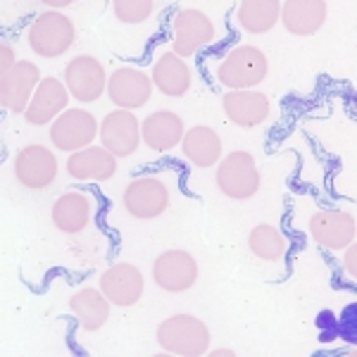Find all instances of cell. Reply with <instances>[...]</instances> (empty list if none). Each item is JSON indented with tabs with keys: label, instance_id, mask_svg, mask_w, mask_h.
<instances>
[{
	"label": "cell",
	"instance_id": "6",
	"mask_svg": "<svg viewBox=\"0 0 357 357\" xmlns=\"http://www.w3.org/2000/svg\"><path fill=\"white\" fill-rule=\"evenodd\" d=\"M169 188L162 178L158 176H136L126 183L122 193V205L126 215L134 220H158L169 210Z\"/></svg>",
	"mask_w": 357,
	"mask_h": 357
},
{
	"label": "cell",
	"instance_id": "26",
	"mask_svg": "<svg viewBox=\"0 0 357 357\" xmlns=\"http://www.w3.org/2000/svg\"><path fill=\"white\" fill-rule=\"evenodd\" d=\"M248 248L257 260L279 262L289 250V241L274 224H257L248 234Z\"/></svg>",
	"mask_w": 357,
	"mask_h": 357
},
{
	"label": "cell",
	"instance_id": "24",
	"mask_svg": "<svg viewBox=\"0 0 357 357\" xmlns=\"http://www.w3.org/2000/svg\"><path fill=\"white\" fill-rule=\"evenodd\" d=\"M281 0H238L236 8V24L245 33L262 36L279 24Z\"/></svg>",
	"mask_w": 357,
	"mask_h": 357
},
{
	"label": "cell",
	"instance_id": "9",
	"mask_svg": "<svg viewBox=\"0 0 357 357\" xmlns=\"http://www.w3.org/2000/svg\"><path fill=\"white\" fill-rule=\"evenodd\" d=\"M15 178L29 191H43L53 186L57 172H60V160L48 146L31 143V146L20 148L15 155Z\"/></svg>",
	"mask_w": 357,
	"mask_h": 357
},
{
	"label": "cell",
	"instance_id": "16",
	"mask_svg": "<svg viewBox=\"0 0 357 357\" xmlns=\"http://www.w3.org/2000/svg\"><path fill=\"white\" fill-rule=\"evenodd\" d=\"M222 110L227 119L241 129H255L272 114V102L267 93L257 89H236L222 96Z\"/></svg>",
	"mask_w": 357,
	"mask_h": 357
},
{
	"label": "cell",
	"instance_id": "20",
	"mask_svg": "<svg viewBox=\"0 0 357 357\" xmlns=\"http://www.w3.org/2000/svg\"><path fill=\"white\" fill-rule=\"evenodd\" d=\"M153 89L167 98H181L191 91L193 86V72L183 57H178L174 50H165L158 55L151 69Z\"/></svg>",
	"mask_w": 357,
	"mask_h": 357
},
{
	"label": "cell",
	"instance_id": "12",
	"mask_svg": "<svg viewBox=\"0 0 357 357\" xmlns=\"http://www.w3.org/2000/svg\"><path fill=\"white\" fill-rule=\"evenodd\" d=\"M98 289L107 298V303L114 307H134L143 298L146 289V279H143L141 269L131 262H117L107 267L100 274Z\"/></svg>",
	"mask_w": 357,
	"mask_h": 357
},
{
	"label": "cell",
	"instance_id": "5",
	"mask_svg": "<svg viewBox=\"0 0 357 357\" xmlns=\"http://www.w3.org/2000/svg\"><path fill=\"white\" fill-rule=\"evenodd\" d=\"M215 38L217 26L203 10L183 8L172 17V50L183 60L215 43Z\"/></svg>",
	"mask_w": 357,
	"mask_h": 357
},
{
	"label": "cell",
	"instance_id": "15",
	"mask_svg": "<svg viewBox=\"0 0 357 357\" xmlns=\"http://www.w3.org/2000/svg\"><path fill=\"white\" fill-rule=\"evenodd\" d=\"M41 79V69H38L36 62L17 60L0 77V107H5L13 114H22Z\"/></svg>",
	"mask_w": 357,
	"mask_h": 357
},
{
	"label": "cell",
	"instance_id": "29",
	"mask_svg": "<svg viewBox=\"0 0 357 357\" xmlns=\"http://www.w3.org/2000/svg\"><path fill=\"white\" fill-rule=\"evenodd\" d=\"M15 62H17L15 48L8 41H3V38H0V77H3V74L8 72V69L13 67Z\"/></svg>",
	"mask_w": 357,
	"mask_h": 357
},
{
	"label": "cell",
	"instance_id": "4",
	"mask_svg": "<svg viewBox=\"0 0 357 357\" xmlns=\"http://www.w3.org/2000/svg\"><path fill=\"white\" fill-rule=\"evenodd\" d=\"M269 72V60L257 45H236L217 67V82L224 89H257Z\"/></svg>",
	"mask_w": 357,
	"mask_h": 357
},
{
	"label": "cell",
	"instance_id": "23",
	"mask_svg": "<svg viewBox=\"0 0 357 357\" xmlns=\"http://www.w3.org/2000/svg\"><path fill=\"white\" fill-rule=\"evenodd\" d=\"M91 215H93V200L82 191L62 193L53 203V210H50L53 227L60 234H67V236L82 234L84 229L89 227Z\"/></svg>",
	"mask_w": 357,
	"mask_h": 357
},
{
	"label": "cell",
	"instance_id": "3",
	"mask_svg": "<svg viewBox=\"0 0 357 357\" xmlns=\"http://www.w3.org/2000/svg\"><path fill=\"white\" fill-rule=\"evenodd\" d=\"M215 167V183L222 195L243 203V200H250L260 193L262 174L257 169L255 158L248 151L227 153Z\"/></svg>",
	"mask_w": 357,
	"mask_h": 357
},
{
	"label": "cell",
	"instance_id": "30",
	"mask_svg": "<svg viewBox=\"0 0 357 357\" xmlns=\"http://www.w3.org/2000/svg\"><path fill=\"white\" fill-rule=\"evenodd\" d=\"M41 5H45L48 10H65L69 5H74L77 0H38Z\"/></svg>",
	"mask_w": 357,
	"mask_h": 357
},
{
	"label": "cell",
	"instance_id": "18",
	"mask_svg": "<svg viewBox=\"0 0 357 357\" xmlns=\"http://www.w3.org/2000/svg\"><path fill=\"white\" fill-rule=\"evenodd\" d=\"M65 172L74 181H110L117 174V158L102 146H86L67 153Z\"/></svg>",
	"mask_w": 357,
	"mask_h": 357
},
{
	"label": "cell",
	"instance_id": "1",
	"mask_svg": "<svg viewBox=\"0 0 357 357\" xmlns=\"http://www.w3.org/2000/svg\"><path fill=\"white\" fill-rule=\"evenodd\" d=\"M158 345L167 355L176 357H203L210 350L212 333L207 324L195 314H172L158 324L155 331Z\"/></svg>",
	"mask_w": 357,
	"mask_h": 357
},
{
	"label": "cell",
	"instance_id": "8",
	"mask_svg": "<svg viewBox=\"0 0 357 357\" xmlns=\"http://www.w3.org/2000/svg\"><path fill=\"white\" fill-rule=\"evenodd\" d=\"M62 84H65L69 98L84 102L100 100L107 86V72L102 62L93 55H77L65 65L62 72Z\"/></svg>",
	"mask_w": 357,
	"mask_h": 357
},
{
	"label": "cell",
	"instance_id": "10",
	"mask_svg": "<svg viewBox=\"0 0 357 357\" xmlns=\"http://www.w3.org/2000/svg\"><path fill=\"white\" fill-rule=\"evenodd\" d=\"M200 267L198 260L188 250L172 248L155 257L153 262V281L158 289L167 293H186L198 281Z\"/></svg>",
	"mask_w": 357,
	"mask_h": 357
},
{
	"label": "cell",
	"instance_id": "7",
	"mask_svg": "<svg viewBox=\"0 0 357 357\" xmlns=\"http://www.w3.org/2000/svg\"><path fill=\"white\" fill-rule=\"evenodd\" d=\"M50 126V143L60 153H74L98 138V119L84 107H65Z\"/></svg>",
	"mask_w": 357,
	"mask_h": 357
},
{
	"label": "cell",
	"instance_id": "31",
	"mask_svg": "<svg viewBox=\"0 0 357 357\" xmlns=\"http://www.w3.org/2000/svg\"><path fill=\"white\" fill-rule=\"evenodd\" d=\"M207 353H210V355H217V357H234L236 353H234V350H229V348H217V350H207Z\"/></svg>",
	"mask_w": 357,
	"mask_h": 357
},
{
	"label": "cell",
	"instance_id": "22",
	"mask_svg": "<svg viewBox=\"0 0 357 357\" xmlns=\"http://www.w3.org/2000/svg\"><path fill=\"white\" fill-rule=\"evenodd\" d=\"M183 119L172 110H158L141 122V141L155 153H169L183 138Z\"/></svg>",
	"mask_w": 357,
	"mask_h": 357
},
{
	"label": "cell",
	"instance_id": "19",
	"mask_svg": "<svg viewBox=\"0 0 357 357\" xmlns=\"http://www.w3.org/2000/svg\"><path fill=\"white\" fill-rule=\"evenodd\" d=\"M329 8L326 0H281L279 22L293 36H314L326 24Z\"/></svg>",
	"mask_w": 357,
	"mask_h": 357
},
{
	"label": "cell",
	"instance_id": "21",
	"mask_svg": "<svg viewBox=\"0 0 357 357\" xmlns=\"http://www.w3.org/2000/svg\"><path fill=\"white\" fill-rule=\"evenodd\" d=\"M178 146H181L183 158L193 167H198V169L215 167L222 160L224 153L222 136L217 134V129H212L207 124H195L191 129L183 131V138Z\"/></svg>",
	"mask_w": 357,
	"mask_h": 357
},
{
	"label": "cell",
	"instance_id": "28",
	"mask_svg": "<svg viewBox=\"0 0 357 357\" xmlns=\"http://www.w3.org/2000/svg\"><path fill=\"white\" fill-rule=\"evenodd\" d=\"M345 257H343V272L350 281H357V243H348L343 248Z\"/></svg>",
	"mask_w": 357,
	"mask_h": 357
},
{
	"label": "cell",
	"instance_id": "2",
	"mask_svg": "<svg viewBox=\"0 0 357 357\" xmlns=\"http://www.w3.org/2000/svg\"><path fill=\"white\" fill-rule=\"evenodd\" d=\"M74 41H77V26L62 10H45L26 29L29 48L43 60H55L69 53Z\"/></svg>",
	"mask_w": 357,
	"mask_h": 357
},
{
	"label": "cell",
	"instance_id": "14",
	"mask_svg": "<svg viewBox=\"0 0 357 357\" xmlns=\"http://www.w3.org/2000/svg\"><path fill=\"white\" fill-rule=\"evenodd\" d=\"M307 231L317 245L338 252L355 241L357 222L345 210H317L307 222Z\"/></svg>",
	"mask_w": 357,
	"mask_h": 357
},
{
	"label": "cell",
	"instance_id": "11",
	"mask_svg": "<svg viewBox=\"0 0 357 357\" xmlns=\"http://www.w3.org/2000/svg\"><path fill=\"white\" fill-rule=\"evenodd\" d=\"M98 138L105 151H110L114 158H129L141 146V122L134 110H117L107 112L105 119L98 124Z\"/></svg>",
	"mask_w": 357,
	"mask_h": 357
},
{
	"label": "cell",
	"instance_id": "27",
	"mask_svg": "<svg viewBox=\"0 0 357 357\" xmlns=\"http://www.w3.org/2000/svg\"><path fill=\"white\" fill-rule=\"evenodd\" d=\"M155 0H112V13L122 24L136 26L151 20Z\"/></svg>",
	"mask_w": 357,
	"mask_h": 357
},
{
	"label": "cell",
	"instance_id": "13",
	"mask_svg": "<svg viewBox=\"0 0 357 357\" xmlns=\"http://www.w3.org/2000/svg\"><path fill=\"white\" fill-rule=\"evenodd\" d=\"M107 98L122 110H138L153 98L151 74L138 67H119L107 77Z\"/></svg>",
	"mask_w": 357,
	"mask_h": 357
},
{
	"label": "cell",
	"instance_id": "17",
	"mask_svg": "<svg viewBox=\"0 0 357 357\" xmlns=\"http://www.w3.org/2000/svg\"><path fill=\"white\" fill-rule=\"evenodd\" d=\"M65 107H69V93L57 77H43L24 107V119L31 126H48Z\"/></svg>",
	"mask_w": 357,
	"mask_h": 357
},
{
	"label": "cell",
	"instance_id": "25",
	"mask_svg": "<svg viewBox=\"0 0 357 357\" xmlns=\"http://www.w3.org/2000/svg\"><path fill=\"white\" fill-rule=\"evenodd\" d=\"M110 307L112 305L107 303V298L102 296L100 289H79L69 298V310L72 314L79 319L84 331H98L107 324L110 319Z\"/></svg>",
	"mask_w": 357,
	"mask_h": 357
}]
</instances>
